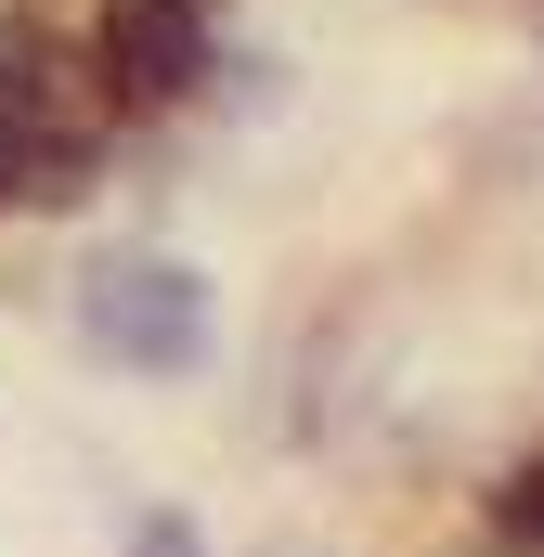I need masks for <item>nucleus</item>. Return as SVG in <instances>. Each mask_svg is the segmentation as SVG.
<instances>
[{
    "label": "nucleus",
    "mask_w": 544,
    "mask_h": 557,
    "mask_svg": "<svg viewBox=\"0 0 544 557\" xmlns=\"http://www.w3.org/2000/svg\"><path fill=\"white\" fill-rule=\"evenodd\" d=\"M78 337H91L104 363H131V376H195V363L221 350V311H208V285L182 273V260L118 247V260L78 273Z\"/></svg>",
    "instance_id": "1"
},
{
    "label": "nucleus",
    "mask_w": 544,
    "mask_h": 557,
    "mask_svg": "<svg viewBox=\"0 0 544 557\" xmlns=\"http://www.w3.org/2000/svg\"><path fill=\"white\" fill-rule=\"evenodd\" d=\"M91 65H104L118 104H182L208 78V0H104Z\"/></svg>",
    "instance_id": "2"
},
{
    "label": "nucleus",
    "mask_w": 544,
    "mask_h": 557,
    "mask_svg": "<svg viewBox=\"0 0 544 557\" xmlns=\"http://www.w3.org/2000/svg\"><path fill=\"white\" fill-rule=\"evenodd\" d=\"M131 557H208V532L182 506H156V519H131Z\"/></svg>",
    "instance_id": "3"
},
{
    "label": "nucleus",
    "mask_w": 544,
    "mask_h": 557,
    "mask_svg": "<svg viewBox=\"0 0 544 557\" xmlns=\"http://www.w3.org/2000/svg\"><path fill=\"white\" fill-rule=\"evenodd\" d=\"M0 208H26V182H13V156H0Z\"/></svg>",
    "instance_id": "4"
}]
</instances>
